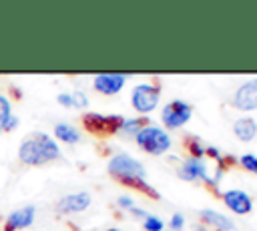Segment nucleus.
I'll return each instance as SVG.
<instances>
[{"instance_id":"nucleus-1","label":"nucleus","mask_w":257,"mask_h":231,"mask_svg":"<svg viewBox=\"0 0 257 231\" xmlns=\"http://www.w3.org/2000/svg\"><path fill=\"white\" fill-rule=\"evenodd\" d=\"M18 157L26 165H42V163L58 159L60 157V149L52 141V137H48L44 133H34V135H30V137H26L22 141Z\"/></svg>"},{"instance_id":"nucleus-2","label":"nucleus","mask_w":257,"mask_h":231,"mask_svg":"<svg viewBox=\"0 0 257 231\" xmlns=\"http://www.w3.org/2000/svg\"><path fill=\"white\" fill-rule=\"evenodd\" d=\"M108 173L112 177H116L118 181L122 183H131V185H141L143 189H147L149 193L155 195V191H151L147 185H145V167L133 159L131 155H114L110 161H108Z\"/></svg>"},{"instance_id":"nucleus-3","label":"nucleus","mask_w":257,"mask_h":231,"mask_svg":"<svg viewBox=\"0 0 257 231\" xmlns=\"http://www.w3.org/2000/svg\"><path fill=\"white\" fill-rule=\"evenodd\" d=\"M135 139L141 145V149L151 155H163L171 147V137L159 127H145L137 133Z\"/></svg>"},{"instance_id":"nucleus-4","label":"nucleus","mask_w":257,"mask_h":231,"mask_svg":"<svg viewBox=\"0 0 257 231\" xmlns=\"http://www.w3.org/2000/svg\"><path fill=\"white\" fill-rule=\"evenodd\" d=\"M159 104V88L153 84H137L133 88V106L139 112H151Z\"/></svg>"},{"instance_id":"nucleus-5","label":"nucleus","mask_w":257,"mask_h":231,"mask_svg":"<svg viewBox=\"0 0 257 231\" xmlns=\"http://www.w3.org/2000/svg\"><path fill=\"white\" fill-rule=\"evenodd\" d=\"M191 119V106L185 100H171L163 108V123L169 129H179Z\"/></svg>"},{"instance_id":"nucleus-6","label":"nucleus","mask_w":257,"mask_h":231,"mask_svg":"<svg viewBox=\"0 0 257 231\" xmlns=\"http://www.w3.org/2000/svg\"><path fill=\"white\" fill-rule=\"evenodd\" d=\"M122 123L124 121L120 117H102V114H96V112L84 117V125L92 133H116V131H120Z\"/></svg>"},{"instance_id":"nucleus-7","label":"nucleus","mask_w":257,"mask_h":231,"mask_svg":"<svg viewBox=\"0 0 257 231\" xmlns=\"http://www.w3.org/2000/svg\"><path fill=\"white\" fill-rule=\"evenodd\" d=\"M233 104L241 110H253L257 108V78L241 84L233 96Z\"/></svg>"},{"instance_id":"nucleus-8","label":"nucleus","mask_w":257,"mask_h":231,"mask_svg":"<svg viewBox=\"0 0 257 231\" xmlns=\"http://www.w3.org/2000/svg\"><path fill=\"white\" fill-rule=\"evenodd\" d=\"M223 201H225V205H227L233 213H237V215H245V213H249L251 207H253L251 197H249L245 191H241V189L227 191V193L223 195Z\"/></svg>"},{"instance_id":"nucleus-9","label":"nucleus","mask_w":257,"mask_h":231,"mask_svg":"<svg viewBox=\"0 0 257 231\" xmlns=\"http://www.w3.org/2000/svg\"><path fill=\"white\" fill-rule=\"evenodd\" d=\"M88 205H90V195L88 193H70V195H64L56 203V209L60 213H80Z\"/></svg>"},{"instance_id":"nucleus-10","label":"nucleus","mask_w":257,"mask_h":231,"mask_svg":"<svg viewBox=\"0 0 257 231\" xmlns=\"http://www.w3.org/2000/svg\"><path fill=\"white\" fill-rule=\"evenodd\" d=\"M124 86V74H98L94 78V88L102 94H114Z\"/></svg>"},{"instance_id":"nucleus-11","label":"nucleus","mask_w":257,"mask_h":231,"mask_svg":"<svg viewBox=\"0 0 257 231\" xmlns=\"http://www.w3.org/2000/svg\"><path fill=\"white\" fill-rule=\"evenodd\" d=\"M181 177L187 179V181H193V179H199V177H201L203 181L213 183V181L209 179V173H207L205 163H203L199 157H193V159H189V161L183 163V167H181Z\"/></svg>"},{"instance_id":"nucleus-12","label":"nucleus","mask_w":257,"mask_h":231,"mask_svg":"<svg viewBox=\"0 0 257 231\" xmlns=\"http://www.w3.org/2000/svg\"><path fill=\"white\" fill-rule=\"evenodd\" d=\"M34 221V207H22V209H16L8 215L6 219V229L8 231H14V229H22V227H28L32 225Z\"/></svg>"},{"instance_id":"nucleus-13","label":"nucleus","mask_w":257,"mask_h":231,"mask_svg":"<svg viewBox=\"0 0 257 231\" xmlns=\"http://www.w3.org/2000/svg\"><path fill=\"white\" fill-rule=\"evenodd\" d=\"M233 133L237 135V139L241 141H253L255 135H257V123L249 117H243L239 121H235L233 125Z\"/></svg>"},{"instance_id":"nucleus-14","label":"nucleus","mask_w":257,"mask_h":231,"mask_svg":"<svg viewBox=\"0 0 257 231\" xmlns=\"http://www.w3.org/2000/svg\"><path fill=\"white\" fill-rule=\"evenodd\" d=\"M18 125V119L12 114L10 100L6 96H0V131H12Z\"/></svg>"},{"instance_id":"nucleus-15","label":"nucleus","mask_w":257,"mask_h":231,"mask_svg":"<svg viewBox=\"0 0 257 231\" xmlns=\"http://www.w3.org/2000/svg\"><path fill=\"white\" fill-rule=\"evenodd\" d=\"M201 217L205 219V221H209L211 225H215V227H219V229H223V231H233L235 229V225L225 217V215H221V213H215V211H211V209H205V211H201Z\"/></svg>"},{"instance_id":"nucleus-16","label":"nucleus","mask_w":257,"mask_h":231,"mask_svg":"<svg viewBox=\"0 0 257 231\" xmlns=\"http://www.w3.org/2000/svg\"><path fill=\"white\" fill-rule=\"evenodd\" d=\"M54 135H56L60 141H64V143H70V145L80 141V135H78V131H76L74 127L66 125V123H60V125H56V127H54Z\"/></svg>"},{"instance_id":"nucleus-17","label":"nucleus","mask_w":257,"mask_h":231,"mask_svg":"<svg viewBox=\"0 0 257 231\" xmlns=\"http://www.w3.org/2000/svg\"><path fill=\"white\" fill-rule=\"evenodd\" d=\"M70 100H72V106H76V108H84V106L88 104L86 94H84V92H80V90H74V92L70 94Z\"/></svg>"},{"instance_id":"nucleus-18","label":"nucleus","mask_w":257,"mask_h":231,"mask_svg":"<svg viewBox=\"0 0 257 231\" xmlns=\"http://www.w3.org/2000/svg\"><path fill=\"white\" fill-rule=\"evenodd\" d=\"M145 229H147V231H161V229H163V221H161L159 217L147 215V219H145Z\"/></svg>"},{"instance_id":"nucleus-19","label":"nucleus","mask_w":257,"mask_h":231,"mask_svg":"<svg viewBox=\"0 0 257 231\" xmlns=\"http://www.w3.org/2000/svg\"><path fill=\"white\" fill-rule=\"evenodd\" d=\"M241 165H243L247 171H251V173L257 175V157H255V155H243V157H241Z\"/></svg>"},{"instance_id":"nucleus-20","label":"nucleus","mask_w":257,"mask_h":231,"mask_svg":"<svg viewBox=\"0 0 257 231\" xmlns=\"http://www.w3.org/2000/svg\"><path fill=\"white\" fill-rule=\"evenodd\" d=\"M120 131H124V133H135V137H137V133L141 131V121H124L122 123V127H120Z\"/></svg>"},{"instance_id":"nucleus-21","label":"nucleus","mask_w":257,"mask_h":231,"mask_svg":"<svg viewBox=\"0 0 257 231\" xmlns=\"http://www.w3.org/2000/svg\"><path fill=\"white\" fill-rule=\"evenodd\" d=\"M183 215H179V213H175L173 217H171V227H175V229H179V227H183Z\"/></svg>"},{"instance_id":"nucleus-22","label":"nucleus","mask_w":257,"mask_h":231,"mask_svg":"<svg viewBox=\"0 0 257 231\" xmlns=\"http://www.w3.org/2000/svg\"><path fill=\"white\" fill-rule=\"evenodd\" d=\"M58 102H60V104H64V106H72L70 94H60V96H58Z\"/></svg>"},{"instance_id":"nucleus-23","label":"nucleus","mask_w":257,"mask_h":231,"mask_svg":"<svg viewBox=\"0 0 257 231\" xmlns=\"http://www.w3.org/2000/svg\"><path fill=\"white\" fill-rule=\"evenodd\" d=\"M118 205H122V207H131L133 201H131L128 197H120V199H118Z\"/></svg>"},{"instance_id":"nucleus-24","label":"nucleus","mask_w":257,"mask_h":231,"mask_svg":"<svg viewBox=\"0 0 257 231\" xmlns=\"http://www.w3.org/2000/svg\"><path fill=\"white\" fill-rule=\"evenodd\" d=\"M106 231H120V229H106Z\"/></svg>"}]
</instances>
